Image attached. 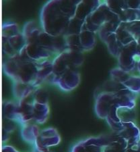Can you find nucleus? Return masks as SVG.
Returning <instances> with one entry per match:
<instances>
[{
	"label": "nucleus",
	"mask_w": 140,
	"mask_h": 152,
	"mask_svg": "<svg viewBox=\"0 0 140 152\" xmlns=\"http://www.w3.org/2000/svg\"><path fill=\"white\" fill-rule=\"evenodd\" d=\"M118 18H119V15L112 12L106 2L104 1L85 20L83 30H88L97 33L103 24Z\"/></svg>",
	"instance_id": "f257e3e1"
},
{
	"label": "nucleus",
	"mask_w": 140,
	"mask_h": 152,
	"mask_svg": "<svg viewBox=\"0 0 140 152\" xmlns=\"http://www.w3.org/2000/svg\"><path fill=\"white\" fill-rule=\"evenodd\" d=\"M119 66L126 72H131L137 68L140 60V54L136 41L123 46L118 56Z\"/></svg>",
	"instance_id": "f03ea898"
},
{
	"label": "nucleus",
	"mask_w": 140,
	"mask_h": 152,
	"mask_svg": "<svg viewBox=\"0 0 140 152\" xmlns=\"http://www.w3.org/2000/svg\"><path fill=\"white\" fill-rule=\"evenodd\" d=\"M48 79L50 80V82L59 86L61 89L65 91H70L74 89L79 85L80 77L76 68H72L58 77H55L52 74Z\"/></svg>",
	"instance_id": "7ed1b4c3"
},
{
	"label": "nucleus",
	"mask_w": 140,
	"mask_h": 152,
	"mask_svg": "<svg viewBox=\"0 0 140 152\" xmlns=\"http://www.w3.org/2000/svg\"><path fill=\"white\" fill-rule=\"evenodd\" d=\"M38 43L51 51L55 56L68 49L64 35L53 36L43 30L39 35Z\"/></svg>",
	"instance_id": "20e7f679"
},
{
	"label": "nucleus",
	"mask_w": 140,
	"mask_h": 152,
	"mask_svg": "<svg viewBox=\"0 0 140 152\" xmlns=\"http://www.w3.org/2000/svg\"><path fill=\"white\" fill-rule=\"evenodd\" d=\"M3 41V52L8 58L18 55L26 46V40L22 33H20Z\"/></svg>",
	"instance_id": "39448f33"
},
{
	"label": "nucleus",
	"mask_w": 140,
	"mask_h": 152,
	"mask_svg": "<svg viewBox=\"0 0 140 152\" xmlns=\"http://www.w3.org/2000/svg\"><path fill=\"white\" fill-rule=\"evenodd\" d=\"M25 50L28 57L36 63H41L46 60H51L50 58H55L57 56L38 43L26 44Z\"/></svg>",
	"instance_id": "423d86ee"
},
{
	"label": "nucleus",
	"mask_w": 140,
	"mask_h": 152,
	"mask_svg": "<svg viewBox=\"0 0 140 152\" xmlns=\"http://www.w3.org/2000/svg\"><path fill=\"white\" fill-rule=\"evenodd\" d=\"M105 0H82L78 4L75 16L85 20Z\"/></svg>",
	"instance_id": "0eeeda50"
},
{
	"label": "nucleus",
	"mask_w": 140,
	"mask_h": 152,
	"mask_svg": "<svg viewBox=\"0 0 140 152\" xmlns=\"http://www.w3.org/2000/svg\"><path fill=\"white\" fill-rule=\"evenodd\" d=\"M42 31H43V28L39 27L35 21L32 20L27 22L24 24L22 33L25 37L26 43L28 44L38 43L39 35Z\"/></svg>",
	"instance_id": "6e6552de"
},
{
	"label": "nucleus",
	"mask_w": 140,
	"mask_h": 152,
	"mask_svg": "<svg viewBox=\"0 0 140 152\" xmlns=\"http://www.w3.org/2000/svg\"><path fill=\"white\" fill-rule=\"evenodd\" d=\"M38 87H36L34 85L29 84V83H25L20 81H14V95L20 102L33 94Z\"/></svg>",
	"instance_id": "1a4fd4ad"
},
{
	"label": "nucleus",
	"mask_w": 140,
	"mask_h": 152,
	"mask_svg": "<svg viewBox=\"0 0 140 152\" xmlns=\"http://www.w3.org/2000/svg\"><path fill=\"white\" fill-rule=\"evenodd\" d=\"M106 44L108 50L110 54L115 57H118L120 52L123 48V45L120 42L117 38L116 33H110L107 34L101 40Z\"/></svg>",
	"instance_id": "9d476101"
},
{
	"label": "nucleus",
	"mask_w": 140,
	"mask_h": 152,
	"mask_svg": "<svg viewBox=\"0 0 140 152\" xmlns=\"http://www.w3.org/2000/svg\"><path fill=\"white\" fill-rule=\"evenodd\" d=\"M79 35L83 51H90L94 48L96 43V33L88 30H83Z\"/></svg>",
	"instance_id": "9b49d317"
},
{
	"label": "nucleus",
	"mask_w": 140,
	"mask_h": 152,
	"mask_svg": "<svg viewBox=\"0 0 140 152\" xmlns=\"http://www.w3.org/2000/svg\"><path fill=\"white\" fill-rule=\"evenodd\" d=\"M84 23L85 20L79 19L74 16L70 20L63 35H80L84 28Z\"/></svg>",
	"instance_id": "f8f14e48"
},
{
	"label": "nucleus",
	"mask_w": 140,
	"mask_h": 152,
	"mask_svg": "<svg viewBox=\"0 0 140 152\" xmlns=\"http://www.w3.org/2000/svg\"><path fill=\"white\" fill-rule=\"evenodd\" d=\"M121 23V21L120 20L119 18H118L107 22V23L103 24L97 33L99 38L102 40L107 34L110 33H115L117 28H119Z\"/></svg>",
	"instance_id": "ddd939ff"
},
{
	"label": "nucleus",
	"mask_w": 140,
	"mask_h": 152,
	"mask_svg": "<svg viewBox=\"0 0 140 152\" xmlns=\"http://www.w3.org/2000/svg\"><path fill=\"white\" fill-rule=\"evenodd\" d=\"M20 33L18 24L14 22H6L2 26V40L8 39Z\"/></svg>",
	"instance_id": "4468645a"
},
{
	"label": "nucleus",
	"mask_w": 140,
	"mask_h": 152,
	"mask_svg": "<svg viewBox=\"0 0 140 152\" xmlns=\"http://www.w3.org/2000/svg\"><path fill=\"white\" fill-rule=\"evenodd\" d=\"M115 33H116L118 39H119L120 42H121V43L123 46L133 42V41H136V39L124 27L121 23L120 24L119 28H117V30Z\"/></svg>",
	"instance_id": "2eb2a0df"
},
{
	"label": "nucleus",
	"mask_w": 140,
	"mask_h": 152,
	"mask_svg": "<svg viewBox=\"0 0 140 152\" xmlns=\"http://www.w3.org/2000/svg\"><path fill=\"white\" fill-rule=\"evenodd\" d=\"M119 18L121 22L140 20V10L127 8L119 14Z\"/></svg>",
	"instance_id": "dca6fc26"
},
{
	"label": "nucleus",
	"mask_w": 140,
	"mask_h": 152,
	"mask_svg": "<svg viewBox=\"0 0 140 152\" xmlns=\"http://www.w3.org/2000/svg\"><path fill=\"white\" fill-rule=\"evenodd\" d=\"M65 37L68 49L72 50L83 52L82 47L81 45L79 35H66L65 36Z\"/></svg>",
	"instance_id": "f3484780"
},
{
	"label": "nucleus",
	"mask_w": 140,
	"mask_h": 152,
	"mask_svg": "<svg viewBox=\"0 0 140 152\" xmlns=\"http://www.w3.org/2000/svg\"><path fill=\"white\" fill-rule=\"evenodd\" d=\"M105 2L109 8L118 15L127 9L126 0H105Z\"/></svg>",
	"instance_id": "a211bd4d"
},
{
	"label": "nucleus",
	"mask_w": 140,
	"mask_h": 152,
	"mask_svg": "<svg viewBox=\"0 0 140 152\" xmlns=\"http://www.w3.org/2000/svg\"><path fill=\"white\" fill-rule=\"evenodd\" d=\"M121 24L131 34L136 41L137 37L140 36V20L121 22Z\"/></svg>",
	"instance_id": "6ab92c4d"
},
{
	"label": "nucleus",
	"mask_w": 140,
	"mask_h": 152,
	"mask_svg": "<svg viewBox=\"0 0 140 152\" xmlns=\"http://www.w3.org/2000/svg\"><path fill=\"white\" fill-rule=\"evenodd\" d=\"M123 84L135 94H140V77L130 76L128 79Z\"/></svg>",
	"instance_id": "aec40b11"
},
{
	"label": "nucleus",
	"mask_w": 140,
	"mask_h": 152,
	"mask_svg": "<svg viewBox=\"0 0 140 152\" xmlns=\"http://www.w3.org/2000/svg\"><path fill=\"white\" fill-rule=\"evenodd\" d=\"M127 7L129 9L140 10V0H127Z\"/></svg>",
	"instance_id": "412c9836"
},
{
	"label": "nucleus",
	"mask_w": 140,
	"mask_h": 152,
	"mask_svg": "<svg viewBox=\"0 0 140 152\" xmlns=\"http://www.w3.org/2000/svg\"><path fill=\"white\" fill-rule=\"evenodd\" d=\"M137 69L138 70V71H139V72H140V60H139V62H138V64H137Z\"/></svg>",
	"instance_id": "4be33fe9"
},
{
	"label": "nucleus",
	"mask_w": 140,
	"mask_h": 152,
	"mask_svg": "<svg viewBox=\"0 0 140 152\" xmlns=\"http://www.w3.org/2000/svg\"><path fill=\"white\" fill-rule=\"evenodd\" d=\"M126 1H127V0H126Z\"/></svg>",
	"instance_id": "5701e85b"
}]
</instances>
